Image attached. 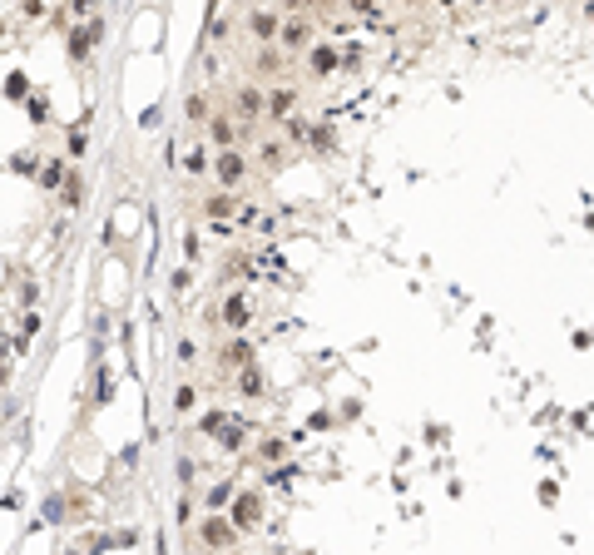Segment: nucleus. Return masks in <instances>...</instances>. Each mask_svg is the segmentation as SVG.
Returning <instances> with one entry per match:
<instances>
[{
	"mask_svg": "<svg viewBox=\"0 0 594 555\" xmlns=\"http://www.w3.org/2000/svg\"><path fill=\"white\" fill-rule=\"evenodd\" d=\"M203 214H208V219H228V214H233V194H213V199H203Z\"/></svg>",
	"mask_w": 594,
	"mask_h": 555,
	"instance_id": "nucleus-11",
	"label": "nucleus"
},
{
	"mask_svg": "<svg viewBox=\"0 0 594 555\" xmlns=\"http://www.w3.org/2000/svg\"><path fill=\"white\" fill-rule=\"evenodd\" d=\"M283 5H288V10H307L312 0H283Z\"/></svg>",
	"mask_w": 594,
	"mask_h": 555,
	"instance_id": "nucleus-19",
	"label": "nucleus"
},
{
	"mask_svg": "<svg viewBox=\"0 0 594 555\" xmlns=\"http://www.w3.org/2000/svg\"><path fill=\"white\" fill-rule=\"evenodd\" d=\"M208 139H213L218 149H228V144H238V124H233L228 114H208Z\"/></svg>",
	"mask_w": 594,
	"mask_h": 555,
	"instance_id": "nucleus-7",
	"label": "nucleus"
},
{
	"mask_svg": "<svg viewBox=\"0 0 594 555\" xmlns=\"http://www.w3.org/2000/svg\"><path fill=\"white\" fill-rule=\"evenodd\" d=\"M347 5H352L357 15H372V10H377V0H347Z\"/></svg>",
	"mask_w": 594,
	"mask_h": 555,
	"instance_id": "nucleus-18",
	"label": "nucleus"
},
{
	"mask_svg": "<svg viewBox=\"0 0 594 555\" xmlns=\"http://www.w3.org/2000/svg\"><path fill=\"white\" fill-rule=\"evenodd\" d=\"M283 154H288V149H283L278 139H268V144H263V159H268V164H283Z\"/></svg>",
	"mask_w": 594,
	"mask_h": 555,
	"instance_id": "nucleus-15",
	"label": "nucleus"
},
{
	"mask_svg": "<svg viewBox=\"0 0 594 555\" xmlns=\"http://www.w3.org/2000/svg\"><path fill=\"white\" fill-rule=\"evenodd\" d=\"M278 45H283L288 55L307 50V45H312V25H307V20H278Z\"/></svg>",
	"mask_w": 594,
	"mask_h": 555,
	"instance_id": "nucleus-3",
	"label": "nucleus"
},
{
	"mask_svg": "<svg viewBox=\"0 0 594 555\" xmlns=\"http://www.w3.org/2000/svg\"><path fill=\"white\" fill-rule=\"evenodd\" d=\"M233 105H238V114H243V119H263V114H268V95H263L258 85H238Z\"/></svg>",
	"mask_w": 594,
	"mask_h": 555,
	"instance_id": "nucleus-5",
	"label": "nucleus"
},
{
	"mask_svg": "<svg viewBox=\"0 0 594 555\" xmlns=\"http://www.w3.org/2000/svg\"><path fill=\"white\" fill-rule=\"evenodd\" d=\"M293 105H297V90H288V85L268 95V114H273V119H288V110H293Z\"/></svg>",
	"mask_w": 594,
	"mask_h": 555,
	"instance_id": "nucleus-10",
	"label": "nucleus"
},
{
	"mask_svg": "<svg viewBox=\"0 0 594 555\" xmlns=\"http://www.w3.org/2000/svg\"><path fill=\"white\" fill-rule=\"evenodd\" d=\"M184 169H189V174H203V169H208V159H203V149H194V154L184 159Z\"/></svg>",
	"mask_w": 594,
	"mask_h": 555,
	"instance_id": "nucleus-17",
	"label": "nucleus"
},
{
	"mask_svg": "<svg viewBox=\"0 0 594 555\" xmlns=\"http://www.w3.org/2000/svg\"><path fill=\"white\" fill-rule=\"evenodd\" d=\"M248 30H253L258 40H278V15H273V10H253V15H248Z\"/></svg>",
	"mask_w": 594,
	"mask_h": 555,
	"instance_id": "nucleus-8",
	"label": "nucleus"
},
{
	"mask_svg": "<svg viewBox=\"0 0 594 555\" xmlns=\"http://www.w3.org/2000/svg\"><path fill=\"white\" fill-rule=\"evenodd\" d=\"M213 179H218L223 189H238V184L248 179V159H243L233 144H228V149H218V154H213Z\"/></svg>",
	"mask_w": 594,
	"mask_h": 555,
	"instance_id": "nucleus-1",
	"label": "nucleus"
},
{
	"mask_svg": "<svg viewBox=\"0 0 594 555\" xmlns=\"http://www.w3.org/2000/svg\"><path fill=\"white\" fill-rule=\"evenodd\" d=\"M332 65H337V55H332L327 45H317V50H312V70H317V75H327Z\"/></svg>",
	"mask_w": 594,
	"mask_h": 555,
	"instance_id": "nucleus-13",
	"label": "nucleus"
},
{
	"mask_svg": "<svg viewBox=\"0 0 594 555\" xmlns=\"http://www.w3.org/2000/svg\"><path fill=\"white\" fill-rule=\"evenodd\" d=\"M258 516H263V501H258L253 491L233 501V526H238V531H253V526H258Z\"/></svg>",
	"mask_w": 594,
	"mask_h": 555,
	"instance_id": "nucleus-6",
	"label": "nucleus"
},
{
	"mask_svg": "<svg viewBox=\"0 0 594 555\" xmlns=\"http://www.w3.org/2000/svg\"><path fill=\"white\" fill-rule=\"evenodd\" d=\"M189 119H208V100H203V95H194V100H189Z\"/></svg>",
	"mask_w": 594,
	"mask_h": 555,
	"instance_id": "nucleus-16",
	"label": "nucleus"
},
{
	"mask_svg": "<svg viewBox=\"0 0 594 555\" xmlns=\"http://www.w3.org/2000/svg\"><path fill=\"white\" fill-rule=\"evenodd\" d=\"M218 323H223L228 333H248V323H253L248 298H243V293H238V298H228V303H223V313H218Z\"/></svg>",
	"mask_w": 594,
	"mask_h": 555,
	"instance_id": "nucleus-4",
	"label": "nucleus"
},
{
	"mask_svg": "<svg viewBox=\"0 0 594 555\" xmlns=\"http://www.w3.org/2000/svg\"><path fill=\"white\" fill-rule=\"evenodd\" d=\"M248 362H253V342L248 337H233L223 347V367H248Z\"/></svg>",
	"mask_w": 594,
	"mask_h": 555,
	"instance_id": "nucleus-9",
	"label": "nucleus"
},
{
	"mask_svg": "<svg viewBox=\"0 0 594 555\" xmlns=\"http://www.w3.org/2000/svg\"><path fill=\"white\" fill-rule=\"evenodd\" d=\"M238 387H243V397H258V392H263V372L248 362V367H243V377H238Z\"/></svg>",
	"mask_w": 594,
	"mask_h": 555,
	"instance_id": "nucleus-12",
	"label": "nucleus"
},
{
	"mask_svg": "<svg viewBox=\"0 0 594 555\" xmlns=\"http://www.w3.org/2000/svg\"><path fill=\"white\" fill-rule=\"evenodd\" d=\"M198 541H203V546H233V541H238V526H233V521H223V516L213 511V516L198 526Z\"/></svg>",
	"mask_w": 594,
	"mask_h": 555,
	"instance_id": "nucleus-2",
	"label": "nucleus"
},
{
	"mask_svg": "<svg viewBox=\"0 0 594 555\" xmlns=\"http://www.w3.org/2000/svg\"><path fill=\"white\" fill-rule=\"evenodd\" d=\"M194 402H198V387H189V382H184V387L174 392V412H189Z\"/></svg>",
	"mask_w": 594,
	"mask_h": 555,
	"instance_id": "nucleus-14",
	"label": "nucleus"
},
{
	"mask_svg": "<svg viewBox=\"0 0 594 555\" xmlns=\"http://www.w3.org/2000/svg\"><path fill=\"white\" fill-rule=\"evenodd\" d=\"M90 5H95V0H75V10H90Z\"/></svg>",
	"mask_w": 594,
	"mask_h": 555,
	"instance_id": "nucleus-20",
	"label": "nucleus"
}]
</instances>
